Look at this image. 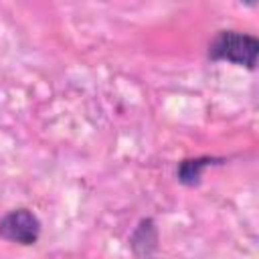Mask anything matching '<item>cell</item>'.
I'll return each mask as SVG.
<instances>
[{"label": "cell", "instance_id": "4", "mask_svg": "<svg viewBox=\"0 0 259 259\" xmlns=\"http://www.w3.org/2000/svg\"><path fill=\"white\" fill-rule=\"evenodd\" d=\"M156 243H158L156 225H154L152 219H144V221L138 225V229H136V233H134V237H132V247H134V251H136L140 245H144V247H150V253H152V251L156 249Z\"/></svg>", "mask_w": 259, "mask_h": 259}, {"label": "cell", "instance_id": "3", "mask_svg": "<svg viewBox=\"0 0 259 259\" xmlns=\"http://www.w3.org/2000/svg\"><path fill=\"white\" fill-rule=\"evenodd\" d=\"M225 158H217V156H196V158H184L178 166H176V178L180 184L184 186H198L202 172L210 166L223 164Z\"/></svg>", "mask_w": 259, "mask_h": 259}, {"label": "cell", "instance_id": "2", "mask_svg": "<svg viewBox=\"0 0 259 259\" xmlns=\"http://www.w3.org/2000/svg\"><path fill=\"white\" fill-rule=\"evenodd\" d=\"M42 225L38 217L30 208H12L0 219V239L8 243H16L22 247H30L38 241Z\"/></svg>", "mask_w": 259, "mask_h": 259}, {"label": "cell", "instance_id": "1", "mask_svg": "<svg viewBox=\"0 0 259 259\" xmlns=\"http://www.w3.org/2000/svg\"><path fill=\"white\" fill-rule=\"evenodd\" d=\"M206 55L210 61H225L253 71L257 65L259 40L257 36L241 30H219L208 42Z\"/></svg>", "mask_w": 259, "mask_h": 259}]
</instances>
